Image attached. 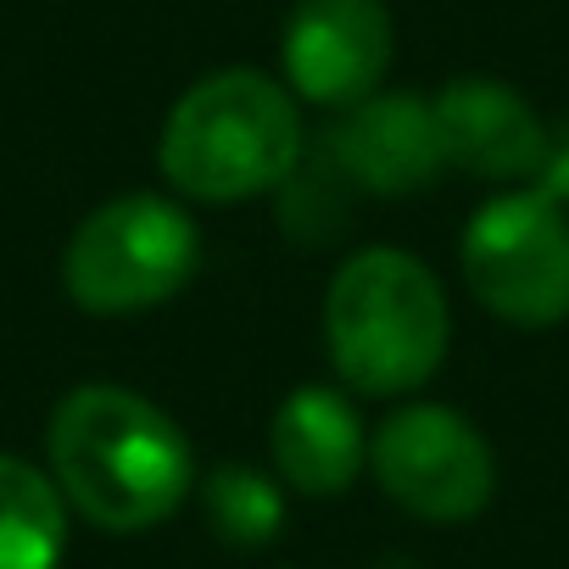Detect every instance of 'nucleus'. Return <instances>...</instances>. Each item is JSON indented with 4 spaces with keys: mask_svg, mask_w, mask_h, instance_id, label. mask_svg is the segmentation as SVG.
<instances>
[{
    "mask_svg": "<svg viewBox=\"0 0 569 569\" xmlns=\"http://www.w3.org/2000/svg\"><path fill=\"white\" fill-rule=\"evenodd\" d=\"M369 463H375V480L386 486V497L430 525L475 519L497 486L486 436L463 413L436 408V402H413V408L391 413L369 441Z\"/></svg>",
    "mask_w": 569,
    "mask_h": 569,
    "instance_id": "423d86ee",
    "label": "nucleus"
},
{
    "mask_svg": "<svg viewBox=\"0 0 569 569\" xmlns=\"http://www.w3.org/2000/svg\"><path fill=\"white\" fill-rule=\"evenodd\" d=\"M330 146H336L341 173L358 179L375 196L425 190L447 168L436 107L419 101V96H369V101H358L341 118Z\"/></svg>",
    "mask_w": 569,
    "mask_h": 569,
    "instance_id": "1a4fd4ad",
    "label": "nucleus"
},
{
    "mask_svg": "<svg viewBox=\"0 0 569 569\" xmlns=\"http://www.w3.org/2000/svg\"><path fill=\"white\" fill-rule=\"evenodd\" d=\"M201 262V234L184 207L162 196H118L96 207L62 257V284L84 313H146L184 291Z\"/></svg>",
    "mask_w": 569,
    "mask_h": 569,
    "instance_id": "20e7f679",
    "label": "nucleus"
},
{
    "mask_svg": "<svg viewBox=\"0 0 569 569\" xmlns=\"http://www.w3.org/2000/svg\"><path fill=\"white\" fill-rule=\"evenodd\" d=\"M273 463L302 497H336L358 480L369 447L352 402L330 386H302L279 402L273 430H268Z\"/></svg>",
    "mask_w": 569,
    "mask_h": 569,
    "instance_id": "9d476101",
    "label": "nucleus"
},
{
    "mask_svg": "<svg viewBox=\"0 0 569 569\" xmlns=\"http://www.w3.org/2000/svg\"><path fill=\"white\" fill-rule=\"evenodd\" d=\"M201 508H207L212 536H223L229 547H262L284 525L279 486L262 469H251V463H218L201 480Z\"/></svg>",
    "mask_w": 569,
    "mask_h": 569,
    "instance_id": "f8f14e48",
    "label": "nucleus"
},
{
    "mask_svg": "<svg viewBox=\"0 0 569 569\" xmlns=\"http://www.w3.org/2000/svg\"><path fill=\"white\" fill-rule=\"evenodd\" d=\"M469 291L508 325L541 330L569 319V218L547 190L486 201L463 229Z\"/></svg>",
    "mask_w": 569,
    "mask_h": 569,
    "instance_id": "39448f33",
    "label": "nucleus"
},
{
    "mask_svg": "<svg viewBox=\"0 0 569 569\" xmlns=\"http://www.w3.org/2000/svg\"><path fill=\"white\" fill-rule=\"evenodd\" d=\"M447 330L452 319L441 279L397 246H369L330 279L325 341L341 380L369 397L425 386L447 358Z\"/></svg>",
    "mask_w": 569,
    "mask_h": 569,
    "instance_id": "f03ea898",
    "label": "nucleus"
},
{
    "mask_svg": "<svg viewBox=\"0 0 569 569\" xmlns=\"http://www.w3.org/2000/svg\"><path fill=\"white\" fill-rule=\"evenodd\" d=\"M68 547L62 491L23 458L0 452V569H57Z\"/></svg>",
    "mask_w": 569,
    "mask_h": 569,
    "instance_id": "9b49d317",
    "label": "nucleus"
},
{
    "mask_svg": "<svg viewBox=\"0 0 569 569\" xmlns=\"http://www.w3.org/2000/svg\"><path fill=\"white\" fill-rule=\"evenodd\" d=\"M62 497L101 530H151L196 486L184 430L123 386H79L51 413Z\"/></svg>",
    "mask_w": 569,
    "mask_h": 569,
    "instance_id": "f257e3e1",
    "label": "nucleus"
},
{
    "mask_svg": "<svg viewBox=\"0 0 569 569\" xmlns=\"http://www.w3.org/2000/svg\"><path fill=\"white\" fill-rule=\"evenodd\" d=\"M391 68V12L380 0H297L284 23V79L302 101L358 107Z\"/></svg>",
    "mask_w": 569,
    "mask_h": 569,
    "instance_id": "0eeeda50",
    "label": "nucleus"
},
{
    "mask_svg": "<svg viewBox=\"0 0 569 569\" xmlns=\"http://www.w3.org/2000/svg\"><path fill=\"white\" fill-rule=\"evenodd\" d=\"M157 157L184 196L246 201L291 179L302 157V118L291 90L251 68H223L179 96Z\"/></svg>",
    "mask_w": 569,
    "mask_h": 569,
    "instance_id": "7ed1b4c3",
    "label": "nucleus"
},
{
    "mask_svg": "<svg viewBox=\"0 0 569 569\" xmlns=\"http://www.w3.org/2000/svg\"><path fill=\"white\" fill-rule=\"evenodd\" d=\"M436 129L452 168L475 179H525L536 184L552 157V134L530 101L497 79H452L436 96Z\"/></svg>",
    "mask_w": 569,
    "mask_h": 569,
    "instance_id": "6e6552de",
    "label": "nucleus"
}]
</instances>
